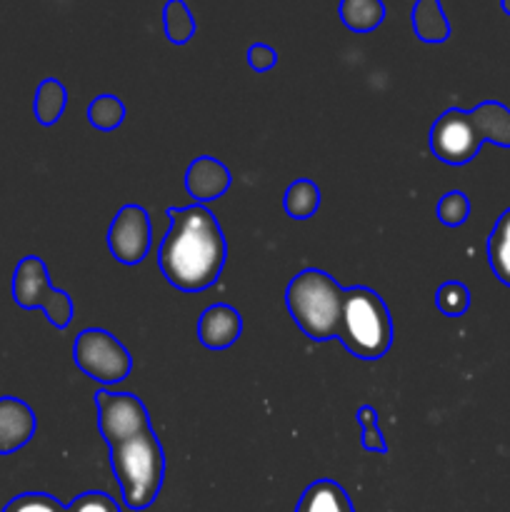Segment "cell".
Listing matches in <instances>:
<instances>
[{
  "mask_svg": "<svg viewBox=\"0 0 510 512\" xmlns=\"http://www.w3.org/2000/svg\"><path fill=\"white\" fill-rule=\"evenodd\" d=\"M170 228L158 250L165 280L183 293H200L220 278L228 243L220 223L205 205L168 208Z\"/></svg>",
  "mask_w": 510,
  "mask_h": 512,
  "instance_id": "1",
  "label": "cell"
},
{
  "mask_svg": "<svg viewBox=\"0 0 510 512\" xmlns=\"http://www.w3.org/2000/svg\"><path fill=\"white\" fill-rule=\"evenodd\" d=\"M430 150L445 165H465L483 143L510 148V108L485 100L473 110L448 108L430 128Z\"/></svg>",
  "mask_w": 510,
  "mask_h": 512,
  "instance_id": "2",
  "label": "cell"
},
{
  "mask_svg": "<svg viewBox=\"0 0 510 512\" xmlns=\"http://www.w3.org/2000/svg\"><path fill=\"white\" fill-rule=\"evenodd\" d=\"M110 468L118 478L125 508L145 510L155 503L165 480V453L153 428L108 445Z\"/></svg>",
  "mask_w": 510,
  "mask_h": 512,
  "instance_id": "3",
  "label": "cell"
},
{
  "mask_svg": "<svg viewBox=\"0 0 510 512\" xmlns=\"http://www.w3.org/2000/svg\"><path fill=\"white\" fill-rule=\"evenodd\" d=\"M345 290L325 270H300L285 290V305L305 338L315 343L338 338Z\"/></svg>",
  "mask_w": 510,
  "mask_h": 512,
  "instance_id": "4",
  "label": "cell"
},
{
  "mask_svg": "<svg viewBox=\"0 0 510 512\" xmlns=\"http://www.w3.org/2000/svg\"><path fill=\"white\" fill-rule=\"evenodd\" d=\"M338 340L360 360H380L393 345V320L385 300L375 290L358 285L343 295Z\"/></svg>",
  "mask_w": 510,
  "mask_h": 512,
  "instance_id": "5",
  "label": "cell"
},
{
  "mask_svg": "<svg viewBox=\"0 0 510 512\" xmlns=\"http://www.w3.org/2000/svg\"><path fill=\"white\" fill-rule=\"evenodd\" d=\"M13 300L25 310L40 308L50 325L65 330L73 320V300L68 293L50 285L48 268L40 258L28 255L13 273Z\"/></svg>",
  "mask_w": 510,
  "mask_h": 512,
  "instance_id": "6",
  "label": "cell"
},
{
  "mask_svg": "<svg viewBox=\"0 0 510 512\" xmlns=\"http://www.w3.org/2000/svg\"><path fill=\"white\" fill-rule=\"evenodd\" d=\"M73 360L90 380L103 385L123 383L133 370L128 348L108 330L88 328L75 338Z\"/></svg>",
  "mask_w": 510,
  "mask_h": 512,
  "instance_id": "7",
  "label": "cell"
},
{
  "mask_svg": "<svg viewBox=\"0 0 510 512\" xmlns=\"http://www.w3.org/2000/svg\"><path fill=\"white\" fill-rule=\"evenodd\" d=\"M95 405H98L100 435H103L108 445L135 438V435L150 430L148 410H145L143 400L135 398L133 393L98 390L95 393Z\"/></svg>",
  "mask_w": 510,
  "mask_h": 512,
  "instance_id": "8",
  "label": "cell"
},
{
  "mask_svg": "<svg viewBox=\"0 0 510 512\" xmlns=\"http://www.w3.org/2000/svg\"><path fill=\"white\" fill-rule=\"evenodd\" d=\"M150 218L140 205H123L108 230V248L113 258L123 265L143 263L150 250Z\"/></svg>",
  "mask_w": 510,
  "mask_h": 512,
  "instance_id": "9",
  "label": "cell"
},
{
  "mask_svg": "<svg viewBox=\"0 0 510 512\" xmlns=\"http://www.w3.org/2000/svg\"><path fill=\"white\" fill-rule=\"evenodd\" d=\"M38 420L28 403L18 398H0V455H10L33 440Z\"/></svg>",
  "mask_w": 510,
  "mask_h": 512,
  "instance_id": "10",
  "label": "cell"
},
{
  "mask_svg": "<svg viewBox=\"0 0 510 512\" xmlns=\"http://www.w3.org/2000/svg\"><path fill=\"white\" fill-rule=\"evenodd\" d=\"M243 333V318L233 305H210L200 313L198 338L208 350H225Z\"/></svg>",
  "mask_w": 510,
  "mask_h": 512,
  "instance_id": "11",
  "label": "cell"
},
{
  "mask_svg": "<svg viewBox=\"0 0 510 512\" xmlns=\"http://www.w3.org/2000/svg\"><path fill=\"white\" fill-rule=\"evenodd\" d=\"M230 170L225 168L220 160L203 155V158L193 160L188 165V173H185V190H188L190 198L198 200L200 205L208 203V200H218L228 193L230 188Z\"/></svg>",
  "mask_w": 510,
  "mask_h": 512,
  "instance_id": "12",
  "label": "cell"
},
{
  "mask_svg": "<svg viewBox=\"0 0 510 512\" xmlns=\"http://www.w3.org/2000/svg\"><path fill=\"white\" fill-rule=\"evenodd\" d=\"M295 512H355L348 493L335 480H315L300 495Z\"/></svg>",
  "mask_w": 510,
  "mask_h": 512,
  "instance_id": "13",
  "label": "cell"
},
{
  "mask_svg": "<svg viewBox=\"0 0 510 512\" xmlns=\"http://www.w3.org/2000/svg\"><path fill=\"white\" fill-rule=\"evenodd\" d=\"M413 30L423 43H445L450 38V23L440 0H415Z\"/></svg>",
  "mask_w": 510,
  "mask_h": 512,
  "instance_id": "14",
  "label": "cell"
},
{
  "mask_svg": "<svg viewBox=\"0 0 510 512\" xmlns=\"http://www.w3.org/2000/svg\"><path fill=\"white\" fill-rule=\"evenodd\" d=\"M340 20L355 33H368L385 20V5L383 0H340Z\"/></svg>",
  "mask_w": 510,
  "mask_h": 512,
  "instance_id": "15",
  "label": "cell"
},
{
  "mask_svg": "<svg viewBox=\"0 0 510 512\" xmlns=\"http://www.w3.org/2000/svg\"><path fill=\"white\" fill-rule=\"evenodd\" d=\"M488 260L495 278L510 288V208L495 223L488 238Z\"/></svg>",
  "mask_w": 510,
  "mask_h": 512,
  "instance_id": "16",
  "label": "cell"
},
{
  "mask_svg": "<svg viewBox=\"0 0 510 512\" xmlns=\"http://www.w3.org/2000/svg\"><path fill=\"white\" fill-rule=\"evenodd\" d=\"M65 105H68V93H65L63 83L55 78H45L38 85V93H35V118L40 125H55L65 113Z\"/></svg>",
  "mask_w": 510,
  "mask_h": 512,
  "instance_id": "17",
  "label": "cell"
},
{
  "mask_svg": "<svg viewBox=\"0 0 510 512\" xmlns=\"http://www.w3.org/2000/svg\"><path fill=\"white\" fill-rule=\"evenodd\" d=\"M285 213L293 220H308L313 218L315 210L320 208V188L313 180H295L285 190Z\"/></svg>",
  "mask_w": 510,
  "mask_h": 512,
  "instance_id": "18",
  "label": "cell"
},
{
  "mask_svg": "<svg viewBox=\"0 0 510 512\" xmlns=\"http://www.w3.org/2000/svg\"><path fill=\"white\" fill-rule=\"evenodd\" d=\"M165 35L173 45H185L195 35V18L185 0H168L163 8Z\"/></svg>",
  "mask_w": 510,
  "mask_h": 512,
  "instance_id": "19",
  "label": "cell"
},
{
  "mask_svg": "<svg viewBox=\"0 0 510 512\" xmlns=\"http://www.w3.org/2000/svg\"><path fill=\"white\" fill-rule=\"evenodd\" d=\"M88 120L93 128L98 130H115L123 125L125 120V105L123 100L115 95H100L88 105Z\"/></svg>",
  "mask_w": 510,
  "mask_h": 512,
  "instance_id": "20",
  "label": "cell"
},
{
  "mask_svg": "<svg viewBox=\"0 0 510 512\" xmlns=\"http://www.w3.org/2000/svg\"><path fill=\"white\" fill-rule=\"evenodd\" d=\"M435 305H438L440 313L448 315V318H458V315H463L465 310L470 308V290L465 288L463 283L450 280V283H443L438 288V293H435Z\"/></svg>",
  "mask_w": 510,
  "mask_h": 512,
  "instance_id": "21",
  "label": "cell"
},
{
  "mask_svg": "<svg viewBox=\"0 0 510 512\" xmlns=\"http://www.w3.org/2000/svg\"><path fill=\"white\" fill-rule=\"evenodd\" d=\"M468 215H470V203L468 198H465V193H460V190H450V193H445L443 198H440L438 218L443 225H448V228H460V225L468 220Z\"/></svg>",
  "mask_w": 510,
  "mask_h": 512,
  "instance_id": "22",
  "label": "cell"
},
{
  "mask_svg": "<svg viewBox=\"0 0 510 512\" xmlns=\"http://www.w3.org/2000/svg\"><path fill=\"white\" fill-rule=\"evenodd\" d=\"M3 512H68V505L48 493H23L10 500Z\"/></svg>",
  "mask_w": 510,
  "mask_h": 512,
  "instance_id": "23",
  "label": "cell"
},
{
  "mask_svg": "<svg viewBox=\"0 0 510 512\" xmlns=\"http://www.w3.org/2000/svg\"><path fill=\"white\" fill-rule=\"evenodd\" d=\"M358 420L360 425H363V448L368 450V453H388V443H385L383 433H380L378 428V410H375L373 405H363V408L358 410Z\"/></svg>",
  "mask_w": 510,
  "mask_h": 512,
  "instance_id": "24",
  "label": "cell"
},
{
  "mask_svg": "<svg viewBox=\"0 0 510 512\" xmlns=\"http://www.w3.org/2000/svg\"><path fill=\"white\" fill-rule=\"evenodd\" d=\"M68 512H120V505L115 503L108 493L90 490V493L78 495V498L68 505Z\"/></svg>",
  "mask_w": 510,
  "mask_h": 512,
  "instance_id": "25",
  "label": "cell"
},
{
  "mask_svg": "<svg viewBox=\"0 0 510 512\" xmlns=\"http://www.w3.org/2000/svg\"><path fill=\"white\" fill-rule=\"evenodd\" d=\"M275 63H278V53H275L270 45L255 43L248 48V65L253 70H258V73H265V70L273 68Z\"/></svg>",
  "mask_w": 510,
  "mask_h": 512,
  "instance_id": "26",
  "label": "cell"
},
{
  "mask_svg": "<svg viewBox=\"0 0 510 512\" xmlns=\"http://www.w3.org/2000/svg\"><path fill=\"white\" fill-rule=\"evenodd\" d=\"M500 8H503V10H505V13H508V15H510V0H500Z\"/></svg>",
  "mask_w": 510,
  "mask_h": 512,
  "instance_id": "27",
  "label": "cell"
}]
</instances>
